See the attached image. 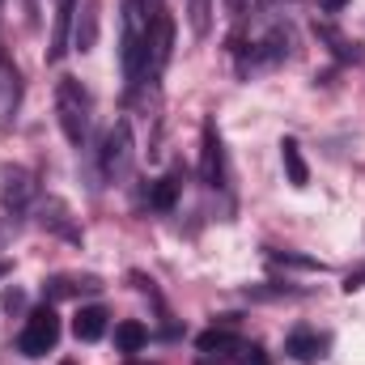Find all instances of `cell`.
<instances>
[{"label": "cell", "mask_w": 365, "mask_h": 365, "mask_svg": "<svg viewBox=\"0 0 365 365\" xmlns=\"http://www.w3.org/2000/svg\"><path fill=\"white\" fill-rule=\"evenodd\" d=\"M56 115H60V128L68 136V145H86L90 140V115H93V102H90V90L77 81V77H64L56 86Z\"/></svg>", "instance_id": "cell-1"}, {"label": "cell", "mask_w": 365, "mask_h": 365, "mask_svg": "<svg viewBox=\"0 0 365 365\" xmlns=\"http://www.w3.org/2000/svg\"><path fill=\"white\" fill-rule=\"evenodd\" d=\"M132 162H136L132 123L128 119H115V128L106 132V145H102V175H106V182H123L132 175Z\"/></svg>", "instance_id": "cell-2"}, {"label": "cell", "mask_w": 365, "mask_h": 365, "mask_svg": "<svg viewBox=\"0 0 365 365\" xmlns=\"http://www.w3.org/2000/svg\"><path fill=\"white\" fill-rule=\"evenodd\" d=\"M56 340H60V319H56L51 306H38V310L26 319V327H21V336H17V349H21L26 357H47V353L56 349Z\"/></svg>", "instance_id": "cell-3"}, {"label": "cell", "mask_w": 365, "mask_h": 365, "mask_svg": "<svg viewBox=\"0 0 365 365\" xmlns=\"http://www.w3.org/2000/svg\"><path fill=\"white\" fill-rule=\"evenodd\" d=\"M34 175L26 170V166H4L0 170V208L9 212V217H21L26 208H30V200H34Z\"/></svg>", "instance_id": "cell-4"}, {"label": "cell", "mask_w": 365, "mask_h": 365, "mask_svg": "<svg viewBox=\"0 0 365 365\" xmlns=\"http://www.w3.org/2000/svg\"><path fill=\"white\" fill-rule=\"evenodd\" d=\"M200 179L208 187H225V140L212 119H204L200 128Z\"/></svg>", "instance_id": "cell-5"}, {"label": "cell", "mask_w": 365, "mask_h": 365, "mask_svg": "<svg viewBox=\"0 0 365 365\" xmlns=\"http://www.w3.org/2000/svg\"><path fill=\"white\" fill-rule=\"evenodd\" d=\"M170 51H175V17L166 4H158L149 17V64H153V73L170 64Z\"/></svg>", "instance_id": "cell-6"}, {"label": "cell", "mask_w": 365, "mask_h": 365, "mask_svg": "<svg viewBox=\"0 0 365 365\" xmlns=\"http://www.w3.org/2000/svg\"><path fill=\"white\" fill-rule=\"evenodd\" d=\"M38 225H43L47 234L64 238V242H81V225L73 221V208H68L64 200H56V195H47V200L38 204Z\"/></svg>", "instance_id": "cell-7"}, {"label": "cell", "mask_w": 365, "mask_h": 365, "mask_svg": "<svg viewBox=\"0 0 365 365\" xmlns=\"http://www.w3.org/2000/svg\"><path fill=\"white\" fill-rule=\"evenodd\" d=\"M98 17H102V4L98 0H77V13H73V47L86 56L98 43Z\"/></svg>", "instance_id": "cell-8"}, {"label": "cell", "mask_w": 365, "mask_h": 365, "mask_svg": "<svg viewBox=\"0 0 365 365\" xmlns=\"http://www.w3.org/2000/svg\"><path fill=\"white\" fill-rule=\"evenodd\" d=\"M73 13H77V0H60V4H56V30H51L47 64H60L64 51L73 47Z\"/></svg>", "instance_id": "cell-9"}, {"label": "cell", "mask_w": 365, "mask_h": 365, "mask_svg": "<svg viewBox=\"0 0 365 365\" xmlns=\"http://www.w3.org/2000/svg\"><path fill=\"white\" fill-rule=\"evenodd\" d=\"M284 349H289V357L293 361H319L323 357V349H327V340L319 336V331H310V327H297V331H289V340H284Z\"/></svg>", "instance_id": "cell-10"}, {"label": "cell", "mask_w": 365, "mask_h": 365, "mask_svg": "<svg viewBox=\"0 0 365 365\" xmlns=\"http://www.w3.org/2000/svg\"><path fill=\"white\" fill-rule=\"evenodd\" d=\"M73 336L86 340V344L102 340V336H106V310H102V306H86V310L73 319Z\"/></svg>", "instance_id": "cell-11"}, {"label": "cell", "mask_w": 365, "mask_h": 365, "mask_svg": "<svg viewBox=\"0 0 365 365\" xmlns=\"http://www.w3.org/2000/svg\"><path fill=\"white\" fill-rule=\"evenodd\" d=\"M280 162H284V175H289L293 187H306V182H310L306 158H302V145H297L293 136H284V140H280Z\"/></svg>", "instance_id": "cell-12"}, {"label": "cell", "mask_w": 365, "mask_h": 365, "mask_svg": "<svg viewBox=\"0 0 365 365\" xmlns=\"http://www.w3.org/2000/svg\"><path fill=\"white\" fill-rule=\"evenodd\" d=\"M314 34L331 47V56H336V60H344V64H357V60H361V51H357V47H353L336 26H331V21H314Z\"/></svg>", "instance_id": "cell-13"}, {"label": "cell", "mask_w": 365, "mask_h": 365, "mask_svg": "<svg viewBox=\"0 0 365 365\" xmlns=\"http://www.w3.org/2000/svg\"><path fill=\"white\" fill-rule=\"evenodd\" d=\"M81 289H90V293H98L102 284H98L93 276H86V280H77V276H51V280L43 284V293H47L51 302H64V297H77Z\"/></svg>", "instance_id": "cell-14"}, {"label": "cell", "mask_w": 365, "mask_h": 365, "mask_svg": "<svg viewBox=\"0 0 365 365\" xmlns=\"http://www.w3.org/2000/svg\"><path fill=\"white\" fill-rule=\"evenodd\" d=\"M255 60H268V64H276V60H284L289 56V30L284 26H272L259 43H255V51H251Z\"/></svg>", "instance_id": "cell-15"}, {"label": "cell", "mask_w": 365, "mask_h": 365, "mask_svg": "<svg viewBox=\"0 0 365 365\" xmlns=\"http://www.w3.org/2000/svg\"><path fill=\"white\" fill-rule=\"evenodd\" d=\"M115 344H119V353H140V349L149 344V331H145V323H136V319L119 323V327H115Z\"/></svg>", "instance_id": "cell-16"}, {"label": "cell", "mask_w": 365, "mask_h": 365, "mask_svg": "<svg viewBox=\"0 0 365 365\" xmlns=\"http://www.w3.org/2000/svg\"><path fill=\"white\" fill-rule=\"evenodd\" d=\"M195 344H200V353L217 357V353H234V349H238L242 340H238V336H234L230 327H212V331H204V336H200Z\"/></svg>", "instance_id": "cell-17"}, {"label": "cell", "mask_w": 365, "mask_h": 365, "mask_svg": "<svg viewBox=\"0 0 365 365\" xmlns=\"http://www.w3.org/2000/svg\"><path fill=\"white\" fill-rule=\"evenodd\" d=\"M179 175H166V179H158L149 187V208H158V212H170L175 208V200H179Z\"/></svg>", "instance_id": "cell-18"}, {"label": "cell", "mask_w": 365, "mask_h": 365, "mask_svg": "<svg viewBox=\"0 0 365 365\" xmlns=\"http://www.w3.org/2000/svg\"><path fill=\"white\" fill-rule=\"evenodd\" d=\"M191 34L195 38H204L208 34V26H212V0H191Z\"/></svg>", "instance_id": "cell-19"}, {"label": "cell", "mask_w": 365, "mask_h": 365, "mask_svg": "<svg viewBox=\"0 0 365 365\" xmlns=\"http://www.w3.org/2000/svg\"><path fill=\"white\" fill-rule=\"evenodd\" d=\"M272 264H284V268H302V272H323L319 259H306V255H289V251H268Z\"/></svg>", "instance_id": "cell-20"}, {"label": "cell", "mask_w": 365, "mask_h": 365, "mask_svg": "<svg viewBox=\"0 0 365 365\" xmlns=\"http://www.w3.org/2000/svg\"><path fill=\"white\" fill-rule=\"evenodd\" d=\"M234 361L238 365H268V353H264L259 344H247V340H242V344L234 349Z\"/></svg>", "instance_id": "cell-21"}, {"label": "cell", "mask_w": 365, "mask_h": 365, "mask_svg": "<svg viewBox=\"0 0 365 365\" xmlns=\"http://www.w3.org/2000/svg\"><path fill=\"white\" fill-rule=\"evenodd\" d=\"M0 306H4L9 314H17V310H26V293H21L17 284H9V289H4V297H0Z\"/></svg>", "instance_id": "cell-22"}, {"label": "cell", "mask_w": 365, "mask_h": 365, "mask_svg": "<svg viewBox=\"0 0 365 365\" xmlns=\"http://www.w3.org/2000/svg\"><path fill=\"white\" fill-rule=\"evenodd\" d=\"M344 289H349V293H353V289H365V264H357L353 272L344 276Z\"/></svg>", "instance_id": "cell-23"}, {"label": "cell", "mask_w": 365, "mask_h": 365, "mask_svg": "<svg viewBox=\"0 0 365 365\" xmlns=\"http://www.w3.org/2000/svg\"><path fill=\"white\" fill-rule=\"evenodd\" d=\"M344 4H349V0H319V9H323V13H340Z\"/></svg>", "instance_id": "cell-24"}, {"label": "cell", "mask_w": 365, "mask_h": 365, "mask_svg": "<svg viewBox=\"0 0 365 365\" xmlns=\"http://www.w3.org/2000/svg\"><path fill=\"white\" fill-rule=\"evenodd\" d=\"M225 9H230V17H242L247 13V0H225Z\"/></svg>", "instance_id": "cell-25"}, {"label": "cell", "mask_w": 365, "mask_h": 365, "mask_svg": "<svg viewBox=\"0 0 365 365\" xmlns=\"http://www.w3.org/2000/svg\"><path fill=\"white\" fill-rule=\"evenodd\" d=\"M195 365H221V361H217V357H208V353H200V357H195Z\"/></svg>", "instance_id": "cell-26"}, {"label": "cell", "mask_w": 365, "mask_h": 365, "mask_svg": "<svg viewBox=\"0 0 365 365\" xmlns=\"http://www.w3.org/2000/svg\"><path fill=\"white\" fill-rule=\"evenodd\" d=\"M4 276H9V259H0V280H4Z\"/></svg>", "instance_id": "cell-27"}, {"label": "cell", "mask_w": 365, "mask_h": 365, "mask_svg": "<svg viewBox=\"0 0 365 365\" xmlns=\"http://www.w3.org/2000/svg\"><path fill=\"white\" fill-rule=\"evenodd\" d=\"M64 365H73V361H64Z\"/></svg>", "instance_id": "cell-28"}]
</instances>
